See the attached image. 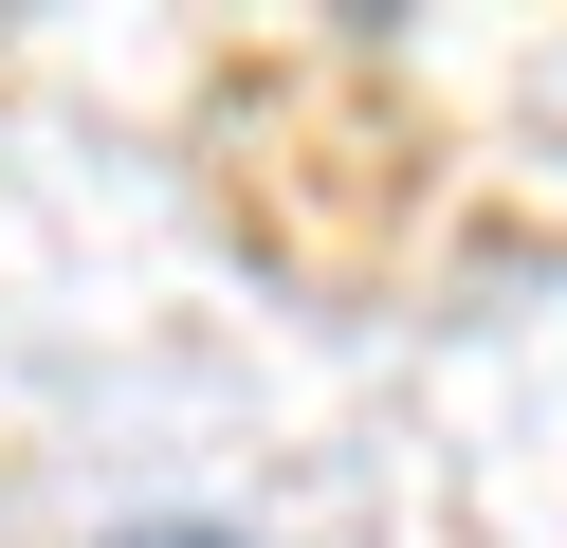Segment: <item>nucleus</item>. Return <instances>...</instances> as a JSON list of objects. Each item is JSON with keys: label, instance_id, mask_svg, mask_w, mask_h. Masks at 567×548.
I'll return each mask as SVG.
<instances>
[{"label": "nucleus", "instance_id": "f257e3e1", "mask_svg": "<svg viewBox=\"0 0 567 548\" xmlns=\"http://www.w3.org/2000/svg\"><path fill=\"white\" fill-rule=\"evenodd\" d=\"M111 548H238V530H202V511H165V530H111Z\"/></svg>", "mask_w": 567, "mask_h": 548}]
</instances>
